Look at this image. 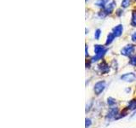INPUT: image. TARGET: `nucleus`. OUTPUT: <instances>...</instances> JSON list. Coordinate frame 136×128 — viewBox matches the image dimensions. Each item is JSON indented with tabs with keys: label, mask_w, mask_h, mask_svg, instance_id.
Returning a JSON list of instances; mask_svg holds the SVG:
<instances>
[{
	"label": "nucleus",
	"mask_w": 136,
	"mask_h": 128,
	"mask_svg": "<svg viewBox=\"0 0 136 128\" xmlns=\"http://www.w3.org/2000/svg\"><path fill=\"white\" fill-rule=\"evenodd\" d=\"M94 51H95V57L92 58V62H95V61H98L99 59H101L106 52V50L104 48V46L96 44L94 46Z\"/></svg>",
	"instance_id": "1"
},
{
	"label": "nucleus",
	"mask_w": 136,
	"mask_h": 128,
	"mask_svg": "<svg viewBox=\"0 0 136 128\" xmlns=\"http://www.w3.org/2000/svg\"><path fill=\"white\" fill-rule=\"evenodd\" d=\"M135 50V46L132 45V44H128V45L125 46V47L122 50V54L126 56V57H129V56H131L132 54L134 53Z\"/></svg>",
	"instance_id": "2"
},
{
	"label": "nucleus",
	"mask_w": 136,
	"mask_h": 128,
	"mask_svg": "<svg viewBox=\"0 0 136 128\" xmlns=\"http://www.w3.org/2000/svg\"><path fill=\"white\" fill-rule=\"evenodd\" d=\"M105 87V81H100V82L96 83L95 85H94V92H95V94L97 95L101 94L102 91H104Z\"/></svg>",
	"instance_id": "3"
},
{
	"label": "nucleus",
	"mask_w": 136,
	"mask_h": 128,
	"mask_svg": "<svg viewBox=\"0 0 136 128\" xmlns=\"http://www.w3.org/2000/svg\"><path fill=\"white\" fill-rule=\"evenodd\" d=\"M114 6H115V2L113 1L112 3H108L107 5H105V7L104 8V13H105V15H108V14L112 13L114 9Z\"/></svg>",
	"instance_id": "4"
},
{
	"label": "nucleus",
	"mask_w": 136,
	"mask_h": 128,
	"mask_svg": "<svg viewBox=\"0 0 136 128\" xmlns=\"http://www.w3.org/2000/svg\"><path fill=\"white\" fill-rule=\"evenodd\" d=\"M136 76L135 73H126V74L121 76V79L125 81H134L135 80Z\"/></svg>",
	"instance_id": "5"
},
{
	"label": "nucleus",
	"mask_w": 136,
	"mask_h": 128,
	"mask_svg": "<svg viewBox=\"0 0 136 128\" xmlns=\"http://www.w3.org/2000/svg\"><path fill=\"white\" fill-rule=\"evenodd\" d=\"M123 28L122 25H117V27L113 28V34L115 35V37H119L121 36V34L123 33Z\"/></svg>",
	"instance_id": "6"
},
{
	"label": "nucleus",
	"mask_w": 136,
	"mask_h": 128,
	"mask_svg": "<svg viewBox=\"0 0 136 128\" xmlns=\"http://www.w3.org/2000/svg\"><path fill=\"white\" fill-rule=\"evenodd\" d=\"M107 2H108V0H97V2L95 3V5L96 6H98V7L105 8Z\"/></svg>",
	"instance_id": "7"
},
{
	"label": "nucleus",
	"mask_w": 136,
	"mask_h": 128,
	"mask_svg": "<svg viewBox=\"0 0 136 128\" xmlns=\"http://www.w3.org/2000/svg\"><path fill=\"white\" fill-rule=\"evenodd\" d=\"M100 68H101L102 73H107V72L109 71V67L107 66V64L105 63V62L100 65Z\"/></svg>",
	"instance_id": "8"
},
{
	"label": "nucleus",
	"mask_w": 136,
	"mask_h": 128,
	"mask_svg": "<svg viewBox=\"0 0 136 128\" xmlns=\"http://www.w3.org/2000/svg\"><path fill=\"white\" fill-rule=\"evenodd\" d=\"M115 39V35H114L113 33H109V35H108V37H107V41H106V43L105 44L108 45V44H110L113 41V39Z\"/></svg>",
	"instance_id": "9"
},
{
	"label": "nucleus",
	"mask_w": 136,
	"mask_h": 128,
	"mask_svg": "<svg viewBox=\"0 0 136 128\" xmlns=\"http://www.w3.org/2000/svg\"><path fill=\"white\" fill-rule=\"evenodd\" d=\"M131 25L133 27H136V11H134L133 12V15H132Z\"/></svg>",
	"instance_id": "10"
},
{
	"label": "nucleus",
	"mask_w": 136,
	"mask_h": 128,
	"mask_svg": "<svg viewBox=\"0 0 136 128\" xmlns=\"http://www.w3.org/2000/svg\"><path fill=\"white\" fill-rule=\"evenodd\" d=\"M128 109H136V100H132L128 104Z\"/></svg>",
	"instance_id": "11"
},
{
	"label": "nucleus",
	"mask_w": 136,
	"mask_h": 128,
	"mask_svg": "<svg viewBox=\"0 0 136 128\" xmlns=\"http://www.w3.org/2000/svg\"><path fill=\"white\" fill-rule=\"evenodd\" d=\"M129 3H130V0H123V2H122V7L123 8H127V7H128Z\"/></svg>",
	"instance_id": "12"
},
{
	"label": "nucleus",
	"mask_w": 136,
	"mask_h": 128,
	"mask_svg": "<svg viewBox=\"0 0 136 128\" xmlns=\"http://www.w3.org/2000/svg\"><path fill=\"white\" fill-rule=\"evenodd\" d=\"M117 109H112V110H111V112L108 114V117H109V118H112V117H113L115 114H117Z\"/></svg>",
	"instance_id": "13"
},
{
	"label": "nucleus",
	"mask_w": 136,
	"mask_h": 128,
	"mask_svg": "<svg viewBox=\"0 0 136 128\" xmlns=\"http://www.w3.org/2000/svg\"><path fill=\"white\" fill-rule=\"evenodd\" d=\"M101 31L100 29H97L95 31V33H94V38H95V39H100V36H101Z\"/></svg>",
	"instance_id": "14"
},
{
	"label": "nucleus",
	"mask_w": 136,
	"mask_h": 128,
	"mask_svg": "<svg viewBox=\"0 0 136 128\" xmlns=\"http://www.w3.org/2000/svg\"><path fill=\"white\" fill-rule=\"evenodd\" d=\"M129 63L131 65H133V66H135L136 65V57H132L131 60L129 61Z\"/></svg>",
	"instance_id": "15"
},
{
	"label": "nucleus",
	"mask_w": 136,
	"mask_h": 128,
	"mask_svg": "<svg viewBox=\"0 0 136 128\" xmlns=\"http://www.w3.org/2000/svg\"><path fill=\"white\" fill-rule=\"evenodd\" d=\"M115 103V101H114L113 98H112V97H110V98H108V104L109 105H113V104Z\"/></svg>",
	"instance_id": "16"
},
{
	"label": "nucleus",
	"mask_w": 136,
	"mask_h": 128,
	"mask_svg": "<svg viewBox=\"0 0 136 128\" xmlns=\"http://www.w3.org/2000/svg\"><path fill=\"white\" fill-rule=\"evenodd\" d=\"M90 124H91V120H86V127L88 128V126H90Z\"/></svg>",
	"instance_id": "17"
},
{
	"label": "nucleus",
	"mask_w": 136,
	"mask_h": 128,
	"mask_svg": "<svg viewBox=\"0 0 136 128\" xmlns=\"http://www.w3.org/2000/svg\"><path fill=\"white\" fill-rule=\"evenodd\" d=\"M132 40L136 42V32L135 33H133V35H132Z\"/></svg>",
	"instance_id": "18"
},
{
	"label": "nucleus",
	"mask_w": 136,
	"mask_h": 128,
	"mask_svg": "<svg viewBox=\"0 0 136 128\" xmlns=\"http://www.w3.org/2000/svg\"><path fill=\"white\" fill-rule=\"evenodd\" d=\"M86 1H87V0H86Z\"/></svg>",
	"instance_id": "19"
}]
</instances>
